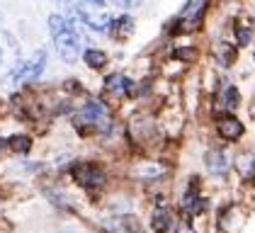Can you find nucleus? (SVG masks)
Returning <instances> with one entry per match:
<instances>
[{"label": "nucleus", "instance_id": "12", "mask_svg": "<svg viewBox=\"0 0 255 233\" xmlns=\"http://www.w3.org/2000/svg\"><path fill=\"white\" fill-rule=\"evenodd\" d=\"M170 58L177 61V63H195L197 46L195 44H182V46H175V49L170 51Z\"/></svg>", "mask_w": 255, "mask_h": 233}, {"label": "nucleus", "instance_id": "5", "mask_svg": "<svg viewBox=\"0 0 255 233\" xmlns=\"http://www.w3.org/2000/svg\"><path fill=\"white\" fill-rule=\"evenodd\" d=\"M134 34H136V17L129 15V12H119V15H112L105 37H110L117 44H127Z\"/></svg>", "mask_w": 255, "mask_h": 233}, {"label": "nucleus", "instance_id": "8", "mask_svg": "<svg viewBox=\"0 0 255 233\" xmlns=\"http://www.w3.org/2000/svg\"><path fill=\"white\" fill-rule=\"evenodd\" d=\"M34 148V138L24 131H15V134L7 136V151L17 158H27Z\"/></svg>", "mask_w": 255, "mask_h": 233}, {"label": "nucleus", "instance_id": "11", "mask_svg": "<svg viewBox=\"0 0 255 233\" xmlns=\"http://www.w3.org/2000/svg\"><path fill=\"white\" fill-rule=\"evenodd\" d=\"M214 58L221 66H231L236 61V46L229 44V41H219L214 46Z\"/></svg>", "mask_w": 255, "mask_h": 233}, {"label": "nucleus", "instance_id": "6", "mask_svg": "<svg viewBox=\"0 0 255 233\" xmlns=\"http://www.w3.org/2000/svg\"><path fill=\"white\" fill-rule=\"evenodd\" d=\"M204 165H207L209 175H214V177H226V175L231 173L234 160H231V155L226 153L224 148H209V151L204 153Z\"/></svg>", "mask_w": 255, "mask_h": 233}, {"label": "nucleus", "instance_id": "14", "mask_svg": "<svg viewBox=\"0 0 255 233\" xmlns=\"http://www.w3.org/2000/svg\"><path fill=\"white\" fill-rule=\"evenodd\" d=\"M253 58H255V51H253Z\"/></svg>", "mask_w": 255, "mask_h": 233}, {"label": "nucleus", "instance_id": "10", "mask_svg": "<svg viewBox=\"0 0 255 233\" xmlns=\"http://www.w3.org/2000/svg\"><path fill=\"white\" fill-rule=\"evenodd\" d=\"M219 102H221V107H224L226 112H236V110L241 107V102H243L238 85H234V83L224 85V88H221V95H219Z\"/></svg>", "mask_w": 255, "mask_h": 233}, {"label": "nucleus", "instance_id": "9", "mask_svg": "<svg viewBox=\"0 0 255 233\" xmlns=\"http://www.w3.org/2000/svg\"><path fill=\"white\" fill-rule=\"evenodd\" d=\"M173 226H175L173 214L168 212V209H163V207H156L153 214H151V231L153 233H168V231H173Z\"/></svg>", "mask_w": 255, "mask_h": 233}, {"label": "nucleus", "instance_id": "13", "mask_svg": "<svg viewBox=\"0 0 255 233\" xmlns=\"http://www.w3.org/2000/svg\"><path fill=\"white\" fill-rule=\"evenodd\" d=\"M253 41V27L251 24H234V44L236 46H248Z\"/></svg>", "mask_w": 255, "mask_h": 233}, {"label": "nucleus", "instance_id": "2", "mask_svg": "<svg viewBox=\"0 0 255 233\" xmlns=\"http://www.w3.org/2000/svg\"><path fill=\"white\" fill-rule=\"evenodd\" d=\"M66 170L71 175V180L88 194L102 192L105 185H107V170H105V165L98 163V160L76 158V160H71V165H68Z\"/></svg>", "mask_w": 255, "mask_h": 233}, {"label": "nucleus", "instance_id": "15", "mask_svg": "<svg viewBox=\"0 0 255 233\" xmlns=\"http://www.w3.org/2000/svg\"><path fill=\"white\" fill-rule=\"evenodd\" d=\"M226 2H231V0H226Z\"/></svg>", "mask_w": 255, "mask_h": 233}, {"label": "nucleus", "instance_id": "4", "mask_svg": "<svg viewBox=\"0 0 255 233\" xmlns=\"http://www.w3.org/2000/svg\"><path fill=\"white\" fill-rule=\"evenodd\" d=\"M214 131L221 141L236 143V141H241L246 136V124L236 116V112H226L224 110V112H219L214 116Z\"/></svg>", "mask_w": 255, "mask_h": 233}, {"label": "nucleus", "instance_id": "7", "mask_svg": "<svg viewBox=\"0 0 255 233\" xmlns=\"http://www.w3.org/2000/svg\"><path fill=\"white\" fill-rule=\"evenodd\" d=\"M80 63L93 73H102L110 66V54L105 49H100V46H85L83 54H80Z\"/></svg>", "mask_w": 255, "mask_h": 233}, {"label": "nucleus", "instance_id": "1", "mask_svg": "<svg viewBox=\"0 0 255 233\" xmlns=\"http://www.w3.org/2000/svg\"><path fill=\"white\" fill-rule=\"evenodd\" d=\"M46 29H49V39L54 44L56 56L66 66H76L85 49L83 44H85V34H88V29L80 24V19H68L63 12H51L46 17Z\"/></svg>", "mask_w": 255, "mask_h": 233}, {"label": "nucleus", "instance_id": "3", "mask_svg": "<svg viewBox=\"0 0 255 233\" xmlns=\"http://www.w3.org/2000/svg\"><path fill=\"white\" fill-rule=\"evenodd\" d=\"M73 12L80 19V24L88 29V34H98V37L107 34V24L112 19L107 0H76Z\"/></svg>", "mask_w": 255, "mask_h": 233}]
</instances>
